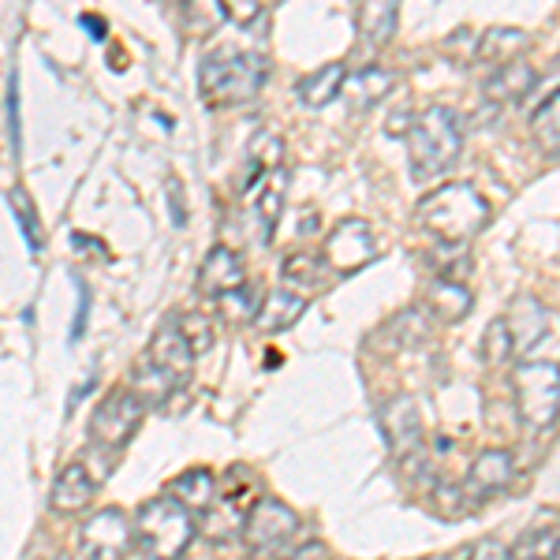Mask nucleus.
I'll list each match as a JSON object with an SVG mask.
<instances>
[{
	"label": "nucleus",
	"mask_w": 560,
	"mask_h": 560,
	"mask_svg": "<svg viewBox=\"0 0 560 560\" xmlns=\"http://www.w3.org/2000/svg\"><path fill=\"white\" fill-rule=\"evenodd\" d=\"M512 388H516V411L530 430H553L557 408H560V377L557 363H520L512 374Z\"/></svg>",
	"instance_id": "5"
},
{
	"label": "nucleus",
	"mask_w": 560,
	"mask_h": 560,
	"mask_svg": "<svg viewBox=\"0 0 560 560\" xmlns=\"http://www.w3.org/2000/svg\"><path fill=\"white\" fill-rule=\"evenodd\" d=\"M396 12H400V0H363V12H359V31L370 49H385L388 38L396 31Z\"/></svg>",
	"instance_id": "23"
},
{
	"label": "nucleus",
	"mask_w": 560,
	"mask_h": 560,
	"mask_svg": "<svg viewBox=\"0 0 560 560\" xmlns=\"http://www.w3.org/2000/svg\"><path fill=\"white\" fill-rule=\"evenodd\" d=\"M303 311H306L303 295L288 292V288H277V292H269L255 311V325L261 332H284L303 318Z\"/></svg>",
	"instance_id": "18"
},
{
	"label": "nucleus",
	"mask_w": 560,
	"mask_h": 560,
	"mask_svg": "<svg viewBox=\"0 0 560 560\" xmlns=\"http://www.w3.org/2000/svg\"><path fill=\"white\" fill-rule=\"evenodd\" d=\"M198 288H202V295L224 300V295L247 288V266H243L232 247H213L206 255L202 269H198Z\"/></svg>",
	"instance_id": "12"
},
{
	"label": "nucleus",
	"mask_w": 560,
	"mask_h": 560,
	"mask_svg": "<svg viewBox=\"0 0 560 560\" xmlns=\"http://www.w3.org/2000/svg\"><path fill=\"white\" fill-rule=\"evenodd\" d=\"M52 560H71V557H68V553H60V557H52Z\"/></svg>",
	"instance_id": "41"
},
{
	"label": "nucleus",
	"mask_w": 560,
	"mask_h": 560,
	"mask_svg": "<svg viewBox=\"0 0 560 560\" xmlns=\"http://www.w3.org/2000/svg\"><path fill=\"white\" fill-rule=\"evenodd\" d=\"M295 530H300V516L292 504L277 501V497H258L247 512V523H243V541L255 553H273L295 538Z\"/></svg>",
	"instance_id": "7"
},
{
	"label": "nucleus",
	"mask_w": 560,
	"mask_h": 560,
	"mask_svg": "<svg viewBox=\"0 0 560 560\" xmlns=\"http://www.w3.org/2000/svg\"><path fill=\"white\" fill-rule=\"evenodd\" d=\"M221 497H213L217 504L206 509V538L213 541H232L243 535V523H247V512H250V486L247 490H217Z\"/></svg>",
	"instance_id": "13"
},
{
	"label": "nucleus",
	"mask_w": 560,
	"mask_h": 560,
	"mask_svg": "<svg viewBox=\"0 0 560 560\" xmlns=\"http://www.w3.org/2000/svg\"><path fill=\"white\" fill-rule=\"evenodd\" d=\"M221 8H224V15H229L232 23L250 26L258 20V12H261V0H221Z\"/></svg>",
	"instance_id": "36"
},
{
	"label": "nucleus",
	"mask_w": 560,
	"mask_h": 560,
	"mask_svg": "<svg viewBox=\"0 0 560 560\" xmlns=\"http://www.w3.org/2000/svg\"><path fill=\"white\" fill-rule=\"evenodd\" d=\"M482 359H486V366L512 363V332H509V322H504V318H493L490 325H486V332H482Z\"/></svg>",
	"instance_id": "32"
},
{
	"label": "nucleus",
	"mask_w": 560,
	"mask_h": 560,
	"mask_svg": "<svg viewBox=\"0 0 560 560\" xmlns=\"http://www.w3.org/2000/svg\"><path fill=\"white\" fill-rule=\"evenodd\" d=\"M261 83H266V60L255 52H210L198 71V86L210 108L255 102Z\"/></svg>",
	"instance_id": "4"
},
{
	"label": "nucleus",
	"mask_w": 560,
	"mask_h": 560,
	"mask_svg": "<svg viewBox=\"0 0 560 560\" xmlns=\"http://www.w3.org/2000/svg\"><path fill=\"white\" fill-rule=\"evenodd\" d=\"M366 261H374V232H370L366 221L348 217V221H340L337 229L329 232V240H325V266L337 277H351V273H359Z\"/></svg>",
	"instance_id": "8"
},
{
	"label": "nucleus",
	"mask_w": 560,
	"mask_h": 560,
	"mask_svg": "<svg viewBox=\"0 0 560 560\" xmlns=\"http://www.w3.org/2000/svg\"><path fill=\"white\" fill-rule=\"evenodd\" d=\"M535 86V71H530V65H504L497 68L490 79H486V97H490L493 105L501 102H516V97H523L527 90Z\"/></svg>",
	"instance_id": "26"
},
{
	"label": "nucleus",
	"mask_w": 560,
	"mask_h": 560,
	"mask_svg": "<svg viewBox=\"0 0 560 560\" xmlns=\"http://www.w3.org/2000/svg\"><path fill=\"white\" fill-rule=\"evenodd\" d=\"M512 478H516V456L509 448H486L475 456L471 471H467V490L475 497H493L509 490Z\"/></svg>",
	"instance_id": "14"
},
{
	"label": "nucleus",
	"mask_w": 560,
	"mask_h": 560,
	"mask_svg": "<svg viewBox=\"0 0 560 560\" xmlns=\"http://www.w3.org/2000/svg\"><path fill=\"white\" fill-rule=\"evenodd\" d=\"M419 221L427 224V232L433 240L464 247L467 240H475L478 232L486 229V221H490V202H486L471 184H445L419 202Z\"/></svg>",
	"instance_id": "2"
},
{
	"label": "nucleus",
	"mask_w": 560,
	"mask_h": 560,
	"mask_svg": "<svg viewBox=\"0 0 560 560\" xmlns=\"http://www.w3.org/2000/svg\"><path fill=\"white\" fill-rule=\"evenodd\" d=\"M131 546V520L120 509H102L94 520H86L79 549L83 560H124Z\"/></svg>",
	"instance_id": "9"
},
{
	"label": "nucleus",
	"mask_w": 560,
	"mask_h": 560,
	"mask_svg": "<svg viewBox=\"0 0 560 560\" xmlns=\"http://www.w3.org/2000/svg\"><path fill=\"white\" fill-rule=\"evenodd\" d=\"M348 68L345 65H325L318 71H311L306 79H300L295 94H300V105L306 108H325L329 102H337V94L345 90Z\"/></svg>",
	"instance_id": "20"
},
{
	"label": "nucleus",
	"mask_w": 560,
	"mask_h": 560,
	"mask_svg": "<svg viewBox=\"0 0 560 560\" xmlns=\"http://www.w3.org/2000/svg\"><path fill=\"white\" fill-rule=\"evenodd\" d=\"M382 430L388 438V445H393L396 456H411L422 448V415L415 408L411 396H396V400H388L382 408Z\"/></svg>",
	"instance_id": "11"
},
{
	"label": "nucleus",
	"mask_w": 560,
	"mask_h": 560,
	"mask_svg": "<svg viewBox=\"0 0 560 560\" xmlns=\"http://www.w3.org/2000/svg\"><path fill=\"white\" fill-rule=\"evenodd\" d=\"M546 523H538V527H530L527 535H523L516 546H512L509 560H557V523H553V512L549 516H541Z\"/></svg>",
	"instance_id": "27"
},
{
	"label": "nucleus",
	"mask_w": 560,
	"mask_h": 560,
	"mask_svg": "<svg viewBox=\"0 0 560 560\" xmlns=\"http://www.w3.org/2000/svg\"><path fill=\"white\" fill-rule=\"evenodd\" d=\"M198 535V520L191 509H184L173 497H153L135 512L131 538L150 560H179L191 549Z\"/></svg>",
	"instance_id": "3"
},
{
	"label": "nucleus",
	"mask_w": 560,
	"mask_h": 560,
	"mask_svg": "<svg viewBox=\"0 0 560 560\" xmlns=\"http://www.w3.org/2000/svg\"><path fill=\"white\" fill-rule=\"evenodd\" d=\"M408 135V161L411 176L419 184L445 176L456 165L459 150H464V116L448 105H430L411 120Z\"/></svg>",
	"instance_id": "1"
},
{
	"label": "nucleus",
	"mask_w": 560,
	"mask_h": 560,
	"mask_svg": "<svg viewBox=\"0 0 560 560\" xmlns=\"http://www.w3.org/2000/svg\"><path fill=\"white\" fill-rule=\"evenodd\" d=\"M504 322H509L512 355L516 359L535 355V348L541 340H553V332H549V311L538 300H530V295H523V300L512 303V314Z\"/></svg>",
	"instance_id": "10"
},
{
	"label": "nucleus",
	"mask_w": 560,
	"mask_h": 560,
	"mask_svg": "<svg viewBox=\"0 0 560 560\" xmlns=\"http://www.w3.org/2000/svg\"><path fill=\"white\" fill-rule=\"evenodd\" d=\"M284 198H288V173H284V168H269V179H266V187H261V195H258V221L266 224V236H261V240L273 236L280 213H284Z\"/></svg>",
	"instance_id": "29"
},
{
	"label": "nucleus",
	"mask_w": 560,
	"mask_h": 560,
	"mask_svg": "<svg viewBox=\"0 0 560 560\" xmlns=\"http://www.w3.org/2000/svg\"><path fill=\"white\" fill-rule=\"evenodd\" d=\"M393 86H396L393 71H385V68H363V71H351V75L345 79V90H340V94H348L355 108H370V105L382 102V97Z\"/></svg>",
	"instance_id": "25"
},
{
	"label": "nucleus",
	"mask_w": 560,
	"mask_h": 560,
	"mask_svg": "<svg viewBox=\"0 0 560 560\" xmlns=\"http://www.w3.org/2000/svg\"><path fill=\"white\" fill-rule=\"evenodd\" d=\"M284 560H329V549H325L322 541H306L303 549H295V553Z\"/></svg>",
	"instance_id": "39"
},
{
	"label": "nucleus",
	"mask_w": 560,
	"mask_h": 560,
	"mask_svg": "<svg viewBox=\"0 0 560 560\" xmlns=\"http://www.w3.org/2000/svg\"><path fill=\"white\" fill-rule=\"evenodd\" d=\"M142 355L153 359V363L165 370V374H173L179 385L187 382V374H191V363H195L191 348H187V340L179 337V329H176V322H173V318L161 322V329L153 332L150 348L142 351Z\"/></svg>",
	"instance_id": "15"
},
{
	"label": "nucleus",
	"mask_w": 560,
	"mask_h": 560,
	"mask_svg": "<svg viewBox=\"0 0 560 560\" xmlns=\"http://www.w3.org/2000/svg\"><path fill=\"white\" fill-rule=\"evenodd\" d=\"M142 419H147V404L128 385L113 388L94 408V415H90V441L108 448V453H116V448H124L135 438Z\"/></svg>",
	"instance_id": "6"
},
{
	"label": "nucleus",
	"mask_w": 560,
	"mask_h": 560,
	"mask_svg": "<svg viewBox=\"0 0 560 560\" xmlns=\"http://www.w3.org/2000/svg\"><path fill=\"white\" fill-rule=\"evenodd\" d=\"M224 23H229V15H224L221 0H184V31L191 38H210Z\"/></svg>",
	"instance_id": "30"
},
{
	"label": "nucleus",
	"mask_w": 560,
	"mask_h": 560,
	"mask_svg": "<svg viewBox=\"0 0 560 560\" xmlns=\"http://www.w3.org/2000/svg\"><path fill=\"white\" fill-rule=\"evenodd\" d=\"M471 292H467L459 280H445V277H438L430 284V292H427V311L430 314H438L441 322H464L467 314H471Z\"/></svg>",
	"instance_id": "21"
},
{
	"label": "nucleus",
	"mask_w": 560,
	"mask_h": 560,
	"mask_svg": "<svg viewBox=\"0 0 560 560\" xmlns=\"http://www.w3.org/2000/svg\"><path fill=\"white\" fill-rule=\"evenodd\" d=\"M8 131H12L15 153H20V142H23V128H20V75H12V86H8Z\"/></svg>",
	"instance_id": "37"
},
{
	"label": "nucleus",
	"mask_w": 560,
	"mask_h": 560,
	"mask_svg": "<svg viewBox=\"0 0 560 560\" xmlns=\"http://www.w3.org/2000/svg\"><path fill=\"white\" fill-rule=\"evenodd\" d=\"M329 280H332V269L325 266V258L314 255V250H295V255L284 258L288 292L314 295V292H322V288H329Z\"/></svg>",
	"instance_id": "17"
},
{
	"label": "nucleus",
	"mask_w": 560,
	"mask_h": 560,
	"mask_svg": "<svg viewBox=\"0 0 560 560\" xmlns=\"http://www.w3.org/2000/svg\"><path fill=\"white\" fill-rule=\"evenodd\" d=\"M168 206H173V224L176 229H184L187 213H184V202H179V179H168Z\"/></svg>",
	"instance_id": "38"
},
{
	"label": "nucleus",
	"mask_w": 560,
	"mask_h": 560,
	"mask_svg": "<svg viewBox=\"0 0 560 560\" xmlns=\"http://www.w3.org/2000/svg\"><path fill=\"white\" fill-rule=\"evenodd\" d=\"M168 497L191 512H206L217 497V478H213V471H206V467H191V471H184L173 486H168Z\"/></svg>",
	"instance_id": "24"
},
{
	"label": "nucleus",
	"mask_w": 560,
	"mask_h": 560,
	"mask_svg": "<svg viewBox=\"0 0 560 560\" xmlns=\"http://www.w3.org/2000/svg\"><path fill=\"white\" fill-rule=\"evenodd\" d=\"M8 210H12L15 224H20L26 247L34 250V255H42L45 247V232H42V217H38V206H34V198L23 191V187H8Z\"/></svg>",
	"instance_id": "28"
},
{
	"label": "nucleus",
	"mask_w": 560,
	"mask_h": 560,
	"mask_svg": "<svg viewBox=\"0 0 560 560\" xmlns=\"http://www.w3.org/2000/svg\"><path fill=\"white\" fill-rule=\"evenodd\" d=\"M393 329H396V337H400V345H422V340L430 337V325L427 318H422V311H404L400 318L393 322Z\"/></svg>",
	"instance_id": "34"
},
{
	"label": "nucleus",
	"mask_w": 560,
	"mask_h": 560,
	"mask_svg": "<svg viewBox=\"0 0 560 560\" xmlns=\"http://www.w3.org/2000/svg\"><path fill=\"white\" fill-rule=\"evenodd\" d=\"M83 26L94 38H105V20H94V15H83Z\"/></svg>",
	"instance_id": "40"
},
{
	"label": "nucleus",
	"mask_w": 560,
	"mask_h": 560,
	"mask_svg": "<svg viewBox=\"0 0 560 560\" xmlns=\"http://www.w3.org/2000/svg\"><path fill=\"white\" fill-rule=\"evenodd\" d=\"M94 475L86 471L83 464H68L65 471L57 475V482H52L49 490V504L52 512H60V516H75V512H83L94 504Z\"/></svg>",
	"instance_id": "16"
},
{
	"label": "nucleus",
	"mask_w": 560,
	"mask_h": 560,
	"mask_svg": "<svg viewBox=\"0 0 560 560\" xmlns=\"http://www.w3.org/2000/svg\"><path fill=\"white\" fill-rule=\"evenodd\" d=\"M557 116H560L557 94H549V102L541 105L538 113H535V120H530V131H535V139H538L549 153H557Z\"/></svg>",
	"instance_id": "33"
},
{
	"label": "nucleus",
	"mask_w": 560,
	"mask_h": 560,
	"mask_svg": "<svg viewBox=\"0 0 560 560\" xmlns=\"http://www.w3.org/2000/svg\"><path fill=\"white\" fill-rule=\"evenodd\" d=\"M128 388H131L135 396H139L142 404H147V408H153V404H165L168 396H173L176 388H179V382H176L173 374H165V370L153 363V359L142 355L139 363H135V374H131Z\"/></svg>",
	"instance_id": "22"
},
{
	"label": "nucleus",
	"mask_w": 560,
	"mask_h": 560,
	"mask_svg": "<svg viewBox=\"0 0 560 560\" xmlns=\"http://www.w3.org/2000/svg\"><path fill=\"white\" fill-rule=\"evenodd\" d=\"M527 49V34L516 26H490L482 34V42H475V60H482L486 68H504Z\"/></svg>",
	"instance_id": "19"
},
{
	"label": "nucleus",
	"mask_w": 560,
	"mask_h": 560,
	"mask_svg": "<svg viewBox=\"0 0 560 560\" xmlns=\"http://www.w3.org/2000/svg\"><path fill=\"white\" fill-rule=\"evenodd\" d=\"M75 292H79V306H75V322H71V332H68L71 345H79V340H83L86 322H90V288H86V280L75 277Z\"/></svg>",
	"instance_id": "35"
},
{
	"label": "nucleus",
	"mask_w": 560,
	"mask_h": 560,
	"mask_svg": "<svg viewBox=\"0 0 560 560\" xmlns=\"http://www.w3.org/2000/svg\"><path fill=\"white\" fill-rule=\"evenodd\" d=\"M173 322H176V329H179V337L187 340V348H191V355H206V351L213 348V318L210 314H202V311H179L173 314Z\"/></svg>",
	"instance_id": "31"
}]
</instances>
